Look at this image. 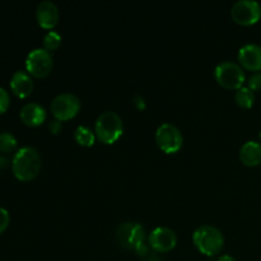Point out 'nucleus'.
<instances>
[{"label": "nucleus", "instance_id": "1", "mask_svg": "<svg viewBox=\"0 0 261 261\" xmlns=\"http://www.w3.org/2000/svg\"><path fill=\"white\" fill-rule=\"evenodd\" d=\"M12 170L20 181H31L41 170V157L32 147H24L15 153L12 162Z\"/></svg>", "mask_w": 261, "mask_h": 261}, {"label": "nucleus", "instance_id": "2", "mask_svg": "<svg viewBox=\"0 0 261 261\" xmlns=\"http://www.w3.org/2000/svg\"><path fill=\"white\" fill-rule=\"evenodd\" d=\"M194 244L201 254L214 256L223 249L224 237L218 228L213 226H201L194 232Z\"/></svg>", "mask_w": 261, "mask_h": 261}, {"label": "nucleus", "instance_id": "3", "mask_svg": "<svg viewBox=\"0 0 261 261\" xmlns=\"http://www.w3.org/2000/svg\"><path fill=\"white\" fill-rule=\"evenodd\" d=\"M96 135L105 144H114L124 133L122 120L116 112L106 111L98 116L96 121Z\"/></svg>", "mask_w": 261, "mask_h": 261}, {"label": "nucleus", "instance_id": "4", "mask_svg": "<svg viewBox=\"0 0 261 261\" xmlns=\"http://www.w3.org/2000/svg\"><path fill=\"white\" fill-rule=\"evenodd\" d=\"M216 79L227 89H240L244 87L246 76L244 69L233 61H223L216 68Z\"/></svg>", "mask_w": 261, "mask_h": 261}, {"label": "nucleus", "instance_id": "5", "mask_svg": "<svg viewBox=\"0 0 261 261\" xmlns=\"http://www.w3.org/2000/svg\"><path fill=\"white\" fill-rule=\"evenodd\" d=\"M116 240L124 249L137 250L144 244L145 231L137 222H125L116 229Z\"/></svg>", "mask_w": 261, "mask_h": 261}, {"label": "nucleus", "instance_id": "6", "mask_svg": "<svg viewBox=\"0 0 261 261\" xmlns=\"http://www.w3.org/2000/svg\"><path fill=\"white\" fill-rule=\"evenodd\" d=\"M155 142L163 152L167 154H173L181 149L184 138L175 125L163 124L155 132Z\"/></svg>", "mask_w": 261, "mask_h": 261}, {"label": "nucleus", "instance_id": "7", "mask_svg": "<svg viewBox=\"0 0 261 261\" xmlns=\"http://www.w3.org/2000/svg\"><path fill=\"white\" fill-rule=\"evenodd\" d=\"M81 110V101L71 93L56 96L51 102V112L59 121H66L76 116Z\"/></svg>", "mask_w": 261, "mask_h": 261}, {"label": "nucleus", "instance_id": "8", "mask_svg": "<svg viewBox=\"0 0 261 261\" xmlns=\"http://www.w3.org/2000/svg\"><path fill=\"white\" fill-rule=\"evenodd\" d=\"M231 15L239 24L252 25L260 20L261 7L259 3L254 0H240L232 7Z\"/></svg>", "mask_w": 261, "mask_h": 261}, {"label": "nucleus", "instance_id": "9", "mask_svg": "<svg viewBox=\"0 0 261 261\" xmlns=\"http://www.w3.org/2000/svg\"><path fill=\"white\" fill-rule=\"evenodd\" d=\"M53 64V56L45 48H36V50L31 51L25 59L27 71L36 78H43L50 74Z\"/></svg>", "mask_w": 261, "mask_h": 261}, {"label": "nucleus", "instance_id": "10", "mask_svg": "<svg viewBox=\"0 0 261 261\" xmlns=\"http://www.w3.org/2000/svg\"><path fill=\"white\" fill-rule=\"evenodd\" d=\"M149 246L157 252H168L175 249L177 244V236L167 227H157L148 237Z\"/></svg>", "mask_w": 261, "mask_h": 261}, {"label": "nucleus", "instance_id": "11", "mask_svg": "<svg viewBox=\"0 0 261 261\" xmlns=\"http://www.w3.org/2000/svg\"><path fill=\"white\" fill-rule=\"evenodd\" d=\"M239 60L245 69L250 71L261 70V46L257 43H247L239 51Z\"/></svg>", "mask_w": 261, "mask_h": 261}, {"label": "nucleus", "instance_id": "12", "mask_svg": "<svg viewBox=\"0 0 261 261\" xmlns=\"http://www.w3.org/2000/svg\"><path fill=\"white\" fill-rule=\"evenodd\" d=\"M36 17H37L38 24L46 30H53L59 23V9L55 3L46 0L38 4L36 10Z\"/></svg>", "mask_w": 261, "mask_h": 261}, {"label": "nucleus", "instance_id": "13", "mask_svg": "<svg viewBox=\"0 0 261 261\" xmlns=\"http://www.w3.org/2000/svg\"><path fill=\"white\" fill-rule=\"evenodd\" d=\"M19 116L23 124L35 127L43 124V121L46 120V111L41 105L32 102V103H27L22 107Z\"/></svg>", "mask_w": 261, "mask_h": 261}, {"label": "nucleus", "instance_id": "14", "mask_svg": "<svg viewBox=\"0 0 261 261\" xmlns=\"http://www.w3.org/2000/svg\"><path fill=\"white\" fill-rule=\"evenodd\" d=\"M10 88L15 96L19 97V98H25L32 93L33 81L24 71H15L10 79Z\"/></svg>", "mask_w": 261, "mask_h": 261}, {"label": "nucleus", "instance_id": "15", "mask_svg": "<svg viewBox=\"0 0 261 261\" xmlns=\"http://www.w3.org/2000/svg\"><path fill=\"white\" fill-rule=\"evenodd\" d=\"M240 160L245 166L256 167L261 163V144L254 140L245 143L240 149Z\"/></svg>", "mask_w": 261, "mask_h": 261}, {"label": "nucleus", "instance_id": "16", "mask_svg": "<svg viewBox=\"0 0 261 261\" xmlns=\"http://www.w3.org/2000/svg\"><path fill=\"white\" fill-rule=\"evenodd\" d=\"M234 101L242 109H251L255 102V93L249 87H241L234 94Z\"/></svg>", "mask_w": 261, "mask_h": 261}, {"label": "nucleus", "instance_id": "17", "mask_svg": "<svg viewBox=\"0 0 261 261\" xmlns=\"http://www.w3.org/2000/svg\"><path fill=\"white\" fill-rule=\"evenodd\" d=\"M74 139L78 143L79 145H83V147H92L94 144V133L92 132L89 127L87 126H78L74 132Z\"/></svg>", "mask_w": 261, "mask_h": 261}, {"label": "nucleus", "instance_id": "18", "mask_svg": "<svg viewBox=\"0 0 261 261\" xmlns=\"http://www.w3.org/2000/svg\"><path fill=\"white\" fill-rule=\"evenodd\" d=\"M17 148V139L10 133H0V152L9 153Z\"/></svg>", "mask_w": 261, "mask_h": 261}, {"label": "nucleus", "instance_id": "19", "mask_svg": "<svg viewBox=\"0 0 261 261\" xmlns=\"http://www.w3.org/2000/svg\"><path fill=\"white\" fill-rule=\"evenodd\" d=\"M61 45V36L55 31H50L43 38V46L46 51H55L58 50L59 46Z\"/></svg>", "mask_w": 261, "mask_h": 261}, {"label": "nucleus", "instance_id": "20", "mask_svg": "<svg viewBox=\"0 0 261 261\" xmlns=\"http://www.w3.org/2000/svg\"><path fill=\"white\" fill-rule=\"evenodd\" d=\"M247 84H249V88L251 89L252 92L261 91V71H256V73L252 74L249 78Z\"/></svg>", "mask_w": 261, "mask_h": 261}, {"label": "nucleus", "instance_id": "21", "mask_svg": "<svg viewBox=\"0 0 261 261\" xmlns=\"http://www.w3.org/2000/svg\"><path fill=\"white\" fill-rule=\"evenodd\" d=\"M10 105V97L4 88L0 87V115L4 114Z\"/></svg>", "mask_w": 261, "mask_h": 261}, {"label": "nucleus", "instance_id": "22", "mask_svg": "<svg viewBox=\"0 0 261 261\" xmlns=\"http://www.w3.org/2000/svg\"><path fill=\"white\" fill-rule=\"evenodd\" d=\"M9 222H10V217H9V213H8V211L4 208H0V234L8 228Z\"/></svg>", "mask_w": 261, "mask_h": 261}, {"label": "nucleus", "instance_id": "23", "mask_svg": "<svg viewBox=\"0 0 261 261\" xmlns=\"http://www.w3.org/2000/svg\"><path fill=\"white\" fill-rule=\"evenodd\" d=\"M61 129H63V124H61V121H59V120H54V121H51L50 125H48V130H50V133H53L54 135L59 134V133L61 132Z\"/></svg>", "mask_w": 261, "mask_h": 261}, {"label": "nucleus", "instance_id": "24", "mask_svg": "<svg viewBox=\"0 0 261 261\" xmlns=\"http://www.w3.org/2000/svg\"><path fill=\"white\" fill-rule=\"evenodd\" d=\"M133 102H134V106L137 107V110L139 111H143L145 109V101L140 94H135L134 98H133Z\"/></svg>", "mask_w": 261, "mask_h": 261}, {"label": "nucleus", "instance_id": "25", "mask_svg": "<svg viewBox=\"0 0 261 261\" xmlns=\"http://www.w3.org/2000/svg\"><path fill=\"white\" fill-rule=\"evenodd\" d=\"M142 261H161V259L154 254V252L149 251V254H147L144 257H142Z\"/></svg>", "mask_w": 261, "mask_h": 261}, {"label": "nucleus", "instance_id": "26", "mask_svg": "<svg viewBox=\"0 0 261 261\" xmlns=\"http://www.w3.org/2000/svg\"><path fill=\"white\" fill-rule=\"evenodd\" d=\"M218 261H236V259H233V257L229 256V255H223V256L219 257Z\"/></svg>", "mask_w": 261, "mask_h": 261}, {"label": "nucleus", "instance_id": "27", "mask_svg": "<svg viewBox=\"0 0 261 261\" xmlns=\"http://www.w3.org/2000/svg\"><path fill=\"white\" fill-rule=\"evenodd\" d=\"M259 138H260V140H261V132L259 133Z\"/></svg>", "mask_w": 261, "mask_h": 261}]
</instances>
